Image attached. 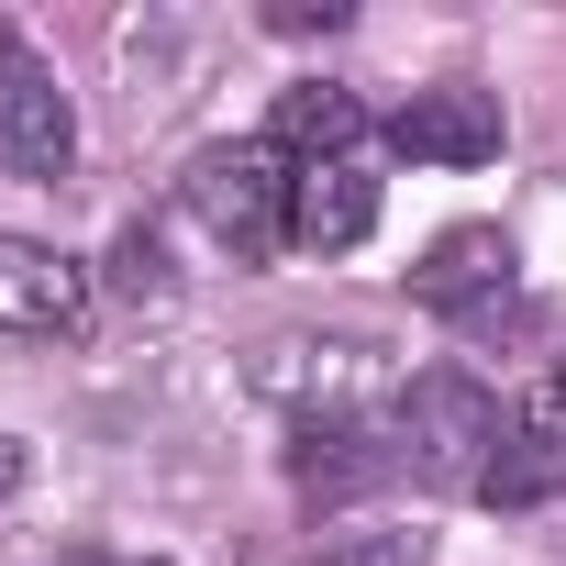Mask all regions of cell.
<instances>
[{
	"mask_svg": "<svg viewBox=\"0 0 566 566\" xmlns=\"http://www.w3.org/2000/svg\"><path fill=\"white\" fill-rule=\"evenodd\" d=\"M345 356H356V345H301V334H290V345H266V367H255V378H266V389H312V378H323V389H345Z\"/></svg>",
	"mask_w": 566,
	"mask_h": 566,
	"instance_id": "obj_13",
	"label": "cell"
},
{
	"mask_svg": "<svg viewBox=\"0 0 566 566\" xmlns=\"http://www.w3.org/2000/svg\"><path fill=\"white\" fill-rule=\"evenodd\" d=\"M389 145L400 156H422V167H489L500 156V90H411L400 112H389Z\"/></svg>",
	"mask_w": 566,
	"mask_h": 566,
	"instance_id": "obj_6",
	"label": "cell"
},
{
	"mask_svg": "<svg viewBox=\"0 0 566 566\" xmlns=\"http://www.w3.org/2000/svg\"><path fill=\"white\" fill-rule=\"evenodd\" d=\"M112 290H123V301H167V244H156L145 222L112 233Z\"/></svg>",
	"mask_w": 566,
	"mask_h": 566,
	"instance_id": "obj_12",
	"label": "cell"
},
{
	"mask_svg": "<svg viewBox=\"0 0 566 566\" xmlns=\"http://www.w3.org/2000/svg\"><path fill=\"white\" fill-rule=\"evenodd\" d=\"M145 566H156V555H145Z\"/></svg>",
	"mask_w": 566,
	"mask_h": 566,
	"instance_id": "obj_18",
	"label": "cell"
},
{
	"mask_svg": "<svg viewBox=\"0 0 566 566\" xmlns=\"http://www.w3.org/2000/svg\"><path fill=\"white\" fill-rule=\"evenodd\" d=\"M478 500H489V511H544V500H566V411L511 422L500 455H489V478H478Z\"/></svg>",
	"mask_w": 566,
	"mask_h": 566,
	"instance_id": "obj_8",
	"label": "cell"
},
{
	"mask_svg": "<svg viewBox=\"0 0 566 566\" xmlns=\"http://www.w3.org/2000/svg\"><path fill=\"white\" fill-rule=\"evenodd\" d=\"M301 566H422V533H400V522H367V533H323Z\"/></svg>",
	"mask_w": 566,
	"mask_h": 566,
	"instance_id": "obj_11",
	"label": "cell"
},
{
	"mask_svg": "<svg viewBox=\"0 0 566 566\" xmlns=\"http://www.w3.org/2000/svg\"><path fill=\"white\" fill-rule=\"evenodd\" d=\"M555 400H566V367H555Z\"/></svg>",
	"mask_w": 566,
	"mask_h": 566,
	"instance_id": "obj_17",
	"label": "cell"
},
{
	"mask_svg": "<svg viewBox=\"0 0 566 566\" xmlns=\"http://www.w3.org/2000/svg\"><path fill=\"white\" fill-rule=\"evenodd\" d=\"M290 478H301L312 500H356V489H378V478H389V455H378L345 411H312V422L290 433Z\"/></svg>",
	"mask_w": 566,
	"mask_h": 566,
	"instance_id": "obj_9",
	"label": "cell"
},
{
	"mask_svg": "<svg viewBox=\"0 0 566 566\" xmlns=\"http://www.w3.org/2000/svg\"><path fill=\"white\" fill-rule=\"evenodd\" d=\"M78 323H90V266L34 233H0V334H78Z\"/></svg>",
	"mask_w": 566,
	"mask_h": 566,
	"instance_id": "obj_5",
	"label": "cell"
},
{
	"mask_svg": "<svg viewBox=\"0 0 566 566\" xmlns=\"http://www.w3.org/2000/svg\"><path fill=\"white\" fill-rule=\"evenodd\" d=\"M266 23H277V34H334V23H345V0H277Z\"/></svg>",
	"mask_w": 566,
	"mask_h": 566,
	"instance_id": "obj_14",
	"label": "cell"
},
{
	"mask_svg": "<svg viewBox=\"0 0 566 566\" xmlns=\"http://www.w3.org/2000/svg\"><path fill=\"white\" fill-rule=\"evenodd\" d=\"M411 301L422 312H455V323H500V301H511V233L500 222L433 233V255L411 266Z\"/></svg>",
	"mask_w": 566,
	"mask_h": 566,
	"instance_id": "obj_4",
	"label": "cell"
},
{
	"mask_svg": "<svg viewBox=\"0 0 566 566\" xmlns=\"http://www.w3.org/2000/svg\"><path fill=\"white\" fill-rule=\"evenodd\" d=\"M400 455H411V478H433V489H478L489 478V455H500V400L467 378V367H422L411 389H400Z\"/></svg>",
	"mask_w": 566,
	"mask_h": 566,
	"instance_id": "obj_1",
	"label": "cell"
},
{
	"mask_svg": "<svg viewBox=\"0 0 566 566\" xmlns=\"http://www.w3.org/2000/svg\"><path fill=\"white\" fill-rule=\"evenodd\" d=\"M78 156V112L67 90L34 67V45L0 23V178H67Z\"/></svg>",
	"mask_w": 566,
	"mask_h": 566,
	"instance_id": "obj_3",
	"label": "cell"
},
{
	"mask_svg": "<svg viewBox=\"0 0 566 566\" xmlns=\"http://www.w3.org/2000/svg\"><path fill=\"white\" fill-rule=\"evenodd\" d=\"M12 489H23V444H12V433H0V500H12Z\"/></svg>",
	"mask_w": 566,
	"mask_h": 566,
	"instance_id": "obj_15",
	"label": "cell"
},
{
	"mask_svg": "<svg viewBox=\"0 0 566 566\" xmlns=\"http://www.w3.org/2000/svg\"><path fill=\"white\" fill-rule=\"evenodd\" d=\"M356 134H367V101L312 78V90H277V134H266V145H277V156L301 145V167H312V156H356Z\"/></svg>",
	"mask_w": 566,
	"mask_h": 566,
	"instance_id": "obj_10",
	"label": "cell"
},
{
	"mask_svg": "<svg viewBox=\"0 0 566 566\" xmlns=\"http://www.w3.org/2000/svg\"><path fill=\"white\" fill-rule=\"evenodd\" d=\"M290 156L277 145H211L189 167V211L211 222V244H233V266H266L277 244H290Z\"/></svg>",
	"mask_w": 566,
	"mask_h": 566,
	"instance_id": "obj_2",
	"label": "cell"
},
{
	"mask_svg": "<svg viewBox=\"0 0 566 566\" xmlns=\"http://www.w3.org/2000/svg\"><path fill=\"white\" fill-rule=\"evenodd\" d=\"M56 566H112V555H101V544H78V555H56Z\"/></svg>",
	"mask_w": 566,
	"mask_h": 566,
	"instance_id": "obj_16",
	"label": "cell"
},
{
	"mask_svg": "<svg viewBox=\"0 0 566 566\" xmlns=\"http://www.w3.org/2000/svg\"><path fill=\"white\" fill-rule=\"evenodd\" d=\"M367 233H378V178H367V156H312V167L290 178V244L345 255V244H367Z\"/></svg>",
	"mask_w": 566,
	"mask_h": 566,
	"instance_id": "obj_7",
	"label": "cell"
}]
</instances>
